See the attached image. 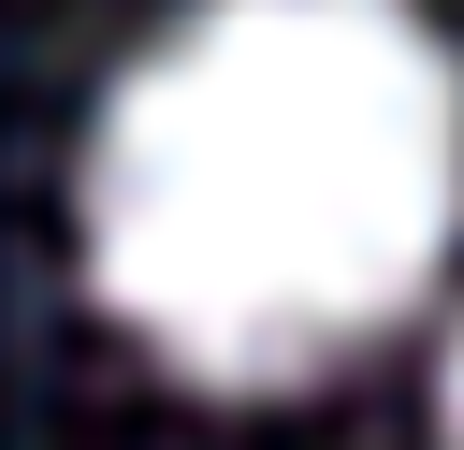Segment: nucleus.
<instances>
[{
  "label": "nucleus",
  "mask_w": 464,
  "mask_h": 450,
  "mask_svg": "<svg viewBox=\"0 0 464 450\" xmlns=\"http://www.w3.org/2000/svg\"><path fill=\"white\" fill-rule=\"evenodd\" d=\"M450 218L464 73L406 0H203L130 58L87 145L102 305L218 392L392 334Z\"/></svg>",
  "instance_id": "nucleus-1"
},
{
  "label": "nucleus",
  "mask_w": 464,
  "mask_h": 450,
  "mask_svg": "<svg viewBox=\"0 0 464 450\" xmlns=\"http://www.w3.org/2000/svg\"><path fill=\"white\" fill-rule=\"evenodd\" d=\"M450 450H464V348H450Z\"/></svg>",
  "instance_id": "nucleus-2"
}]
</instances>
